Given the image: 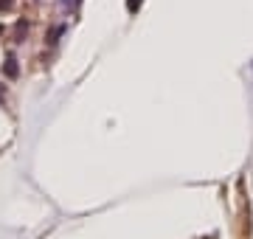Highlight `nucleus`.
Masks as SVG:
<instances>
[{
  "label": "nucleus",
  "instance_id": "f257e3e1",
  "mask_svg": "<svg viewBox=\"0 0 253 239\" xmlns=\"http://www.w3.org/2000/svg\"><path fill=\"white\" fill-rule=\"evenodd\" d=\"M3 71H6V76H17V59H14V56H9Z\"/></svg>",
  "mask_w": 253,
  "mask_h": 239
},
{
  "label": "nucleus",
  "instance_id": "f03ea898",
  "mask_svg": "<svg viewBox=\"0 0 253 239\" xmlns=\"http://www.w3.org/2000/svg\"><path fill=\"white\" fill-rule=\"evenodd\" d=\"M138 6H141V0H126V9H129V11H135Z\"/></svg>",
  "mask_w": 253,
  "mask_h": 239
},
{
  "label": "nucleus",
  "instance_id": "7ed1b4c3",
  "mask_svg": "<svg viewBox=\"0 0 253 239\" xmlns=\"http://www.w3.org/2000/svg\"><path fill=\"white\" fill-rule=\"evenodd\" d=\"M11 0H0V9H6V6H9Z\"/></svg>",
  "mask_w": 253,
  "mask_h": 239
}]
</instances>
